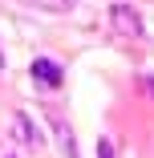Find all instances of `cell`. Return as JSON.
<instances>
[{
    "instance_id": "cell-7",
    "label": "cell",
    "mask_w": 154,
    "mask_h": 158,
    "mask_svg": "<svg viewBox=\"0 0 154 158\" xmlns=\"http://www.w3.org/2000/svg\"><path fill=\"white\" fill-rule=\"evenodd\" d=\"M142 89H146V93H154V77H150V73L142 77Z\"/></svg>"
},
{
    "instance_id": "cell-6",
    "label": "cell",
    "mask_w": 154,
    "mask_h": 158,
    "mask_svg": "<svg viewBox=\"0 0 154 158\" xmlns=\"http://www.w3.org/2000/svg\"><path fill=\"white\" fill-rule=\"evenodd\" d=\"M98 158H114V142L102 138V142H98Z\"/></svg>"
},
{
    "instance_id": "cell-4",
    "label": "cell",
    "mask_w": 154,
    "mask_h": 158,
    "mask_svg": "<svg viewBox=\"0 0 154 158\" xmlns=\"http://www.w3.org/2000/svg\"><path fill=\"white\" fill-rule=\"evenodd\" d=\"M49 126H53V134H57L61 154H65V158H77V138H73V130H69V122L61 118V114H49Z\"/></svg>"
},
{
    "instance_id": "cell-5",
    "label": "cell",
    "mask_w": 154,
    "mask_h": 158,
    "mask_svg": "<svg viewBox=\"0 0 154 158\" xmlns=\"http://www.w3.org/2000/svg\"><path fill=\"white\" fill-rule=\"evenodd\" d=\"M20 4L41 8V12H69V8H77V0H20Z\"/></svg>"
},
{
    "instance_id": "cell-8",
    "label": "cell",
    "mask_w": 154,
    "mask_h": 158,
    "mask_svg": "<svg viewBox=\"0 0 154 158\" xmlns=\"http://www.w3.org/2000/svg\"><path fill=\"white\" fill-rule=\"evenodd\" d=\"M0 69H4V57H0Z\"/></svg>"
},
{
    "instance_id": "cell-3",
    "label": "cell",
    "mask_w": 154,
    "mask_h": 158,
    "mask_svg": "<svg viewBox=\"0 0 154 158\" xmlns=\"http://www.w3.org/2000/svg\"><path fill=\"white\" fill-rule=\"evenodd\" d=\"M12 134H16V142L24 146V150H37L45 138H41V130L33 126V118L28 114H12Z\"/></svg>"
},
{
    "instance_id": "cell-1",
    "label": "cell",
    "mask_w": 154,
    "mask_h": 158,
    "mask_svg": "<svg viewBox=\"0 0 154 158\" xmlns=\"http://www.w3.org/2000/svg\"><path fill=\"white\" fill-rule=\"evenodd\" d=\"M110 24H114V33H122V37H142V16H138V8H130V4H114L110 8Z\"/></svg>"
},
{
    "instance_id": "cell-2",
    "label": "cell",
    "mask_w": 154,
    "mask_h": 158,
    "mask_svg": "<svg viewBox=\"0 0 154 158\" xmlns=\"http://www.w3.org/2000/svg\"><path fill=\"white\" fill-rule=\"evenodd\" d=\"M28 73H33V81L45 85V89H61V81H65V69H61L57 61H49V57H37L33 65H28Z\"/></svg>"
}]
</instances>
